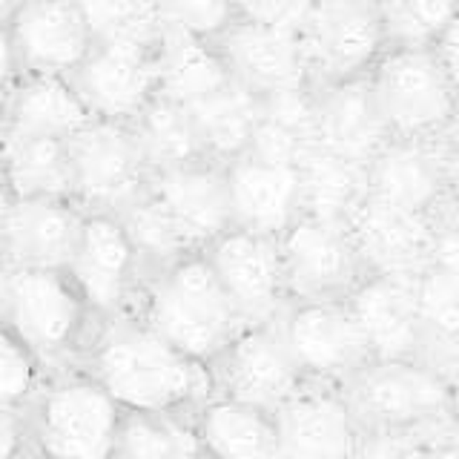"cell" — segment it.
Instances as JSON below:
<instances>
[{
  "label": "cell",
  "instance_id": "1",
  "mask_svg": "<svg viewBox=\"0 0 459 459\" xmlns=\"http://www.w3.org/2000/svg\"><path fill=\"white\" fill-rule=\"evenodd\" d=\"M83 368L129 413H198L215 396L212 368L176 348L138 313L100 325Z\"/></svg>",
  "mask_w": 459,
  "mask_h": 459
},
{
  "label": "cell",
  "instance_id": "13",
  "mask_svg": "<svg viewBox=\"0 0 459 459\" xmlns=\"http://www.w3.org/2000/svg\"><path fill=\"white\" fill-rule=\"evenodd\" d=\"M204 255L247 325L279 322L290 307L281 236L230 227L207 244Z\"/></svg>",
  "mask_w": 459,
  "mask_h": 459
},
{
  "label": "cell",
  "instance_id": "3",
  "mask_svg": "<svg viewBox=\"0 0 459 459\" xmlns=\"http://www.w3.org/2000/svg\"><path fill=\"white\" fill-rule=\"evenodd\" d=\"M0 310L4 327L18 333L52 373L83 365L104 325L66 267L0 264Z\"/></svg>",
  "mask_w": 459,
  "mask_h": 459
},
{
  "label": "cell",
  "instance_id": "7",
  "mask_svg": "<svg viewBox=\"0 0 459 459\" xmlns=\"http://www.w3.org/2000/svg\"><path fill=\"white\" fill-rule=\"evenodd\" d=\"M92 49L95 38L78 0H26L0 23L4 92L23 75L69 78Z\"/></svg>",
  "mask_w": 459,
  "mask_h": 459
},
{
  "label": "cell",
  "instance_id": "2",
  "mask_svg": "<svg viewBox=\"0 0 459 459\" xmlns=\"http://www.w3.org/2000/svg\"><path fill=\"white\" fill-rule=\"evenodd\" d=\"M135 313L176 348L210 368L247 327L204 250L152 270Z\"/></svg>",
  "mask_w": 459,
  "mask_h": 459
},
{
  "label": "cell",
  "instance_id": "28",
  "mask_svg": "<svg viewBox=\"0 0 459 459\" xmlns=\"http://www.w3.org/2000/svg\"><path fill=\"white\" fill-rule=\"evenodd\" d=\"M262 104V98H255L236 81H230L221 90L186 104V109L193 112L210 155L215 161L227 164L250 147Z\"/></svg>",
  "mask_w": 459,
  "mask_h": 459
},
{
  "label": "cell",
  "instance_id": "40",
  "mask_svg": "<svg viewBox=\"0 0 459 459\" xmlns=\"http://www.w3.org/2000/svg\"><path fill=\"white\" fill-rule=\"evenodd\" d=\"M437 430V428H434ZM428 430H387L365 428L353 459H416Z\"/></svg>",
  "mask_w": 459,
  "mask_h": 459
},
{
  "label": "cell",
  "instance_id": "14",
  "mask_svg": "<svg viewBox=\"0 0 459 459\" xmlns=\"http://www.w3.org/2000/svg\"><path fill=\"white\" fill-rule=\"evenodd\" d=\"M212 377L215 394L264 411H279L307 385L279 322L244 327L215 359Z\"/></svg>",
  "mask_w": 459,
  "mask_h": 459
},
{
  "label": "cell",
  "instance_id": "20",
  "mask_svg": "<svg viewBox=\"0 0 459 459\" xmlns=\"http://www.w3.org/2000/svg\"><path fill=\"white\" fill-rule=\"evenodd\" d=\"M152 198L167 210L190 250H204L210 241L233 227V201L224 161H193L152 172Z\"/></svg>",
  "mask_w": 459,
  "mask_h": 459
},
{
  "label": "cell",
  "instance_id": "18",
  "mask_svg": "<svg viewBox=\"0 0 459 459\" xmlns=\"http://www.w3.org/2000/svg\"><path fill=\"white\" fill-rule=\"evenodd\" d=\"M368 195L434 219L459 201L437 135L387 141L368 161Z\"/></svg>",
  "mask_w": 459,
  "mask_h": 459
},
{
  "label": "cell",
  "instance_id": "39",
  "mask_svg": "<svg viewBox=\"0 0 459 459\" xmlns=\"http://www.w3.org/2000/svg\"><path fill=\"white\" fill-rule=\"evenodd\" d=\"M164 29L212 40L238 21L236 0H155Z\"/></svg>",
  "mask_w": 459,
  "mask_h": 459
},
{
  "label": "cell",
  "instance_id": "43",
  "mask_svg": "<svg viewBox=\"0 0 459 459\" xmlns=\"http://www.w3.org/2000/svg\"><path fill=\"white\" fill-rule=\"evenodd\" d=\"M35 454L29 411L0 408V459H23Z\"/></svg>",
  "mask_w": 459,
  "mask_h": 459
},
{
  "label": "cell",
  "instance_id": "27",
  "mask_svg": "<svg viewBox=\"0 0 459 459\" xmlns=\"http://www.w3.org/2000/svg\"><path fill=\"white\" fill-rule=\"evenodd\" d=\"M4 195L75 198L69 141L4 133Z\"/></svg>",
  "mask_w": 459,
  "mask_h": 459
},
{
  "label": "cell",
  "instance_id": "41",
  "mask_svg": "<svg viewBox=\"0 0 459 459\" xmlns=\"http://www.w3.org/2000/svg\"><path fill=\"white\" fill-rule=\"evenodd\" d=\"M319 0H236L238 18L267 26L299 29Z\"/></svg>",
  "mask_w": 459,
  "mask_h": 459
},
{
  "label": "cell",
  "instance_id": "16",
  "mask_svg": "<svg viewBox=\"0 0 459 459\" xmlns=\"http://www.w3.org/2000/svg\"><path fill=\"white\" fill-rule=\"evenodd\" d=\"M212 47L227 66L230 78L255 98L267 100L287 92L313 90L299 29L238 18L219 38H212Z\"/></svg>",
  "mask_w": 459,
  "mask_h": 459
},
{
  "label": "cell",
  "instance_id": "33",
  "mask_svg": "<svg viewBox=\"0 0 459 459\" xmlns=\"http://www.w3.org/2000/svg\"><path fill=\"white\" fill-rule=\"evenodd\" d=\"M422 359L448 377L459 373V284L437 270H422L420 281Z\"/></svg>",
  "mask_w": 459,
  "mask_h": 459
},
{
  "label": "cell",
  "instance_id": "6",
  "mask_svg": "<svg viewBox=\"0 0 459 459\" xmlns=\"http://www.w3.org/2000/svg\"><path fill=\"white\" fill-rule=\"evenodd\" d=\"M368 83L391 138H434L459 109V98L434 49L387 47Z\"/></svg>",
  "mask_w": 459,
  "mask_h": 459
},
{
  "label": "cell",
  "instance_id": "17",
  "mask_svg": "<svg viewBox=\"0 0 459 459\" xmlns=\"http://www.w3.org/2000/svg\"><path fill=\"white\" fill-rule=\"evenodd\" d=\"M86 210L75 198L4 195L0 253L4 267H69Z\"/></svg>",
  "mask_w": 459,
  "mask_h": 459
},
{
  "label": "cell",
  "instance_id": "10",
  "mask_svg": "<svg viewBox=\"0 0 459 459\" xmlns=\"http://www.w3.org/2000/svg\"><path fill=\"white\" fill-rule=\"evenodd\" d=\"M100 322L135 313L150 267L118 212L86 210L78 247L66 267Z\"/></svg>",
  "mask_w": 459,
  "mask_h": 459
},
{
  "label": "cell",
  "instance_id": "15",
  "mask_svg": "<svg viewBox=\"0 0 459 459\" xmlns=\"http://www.w3.org/2000/svg\"><path fill=\"white\" fill-rule=\"evenodd\" d=\"M69 81L95 118L135 124L161 95L158 43H95Z\"/></svg>",
  "mask_w": 459,
  "mask_h": 459
},
{
  "label": "cell",
  "instance_id": "42",
  "mask_svg": "<svg viewBox=\"0 0 459 459\" xmlns=\"http://www.w3.org/2000/svg\"><path fill=\"white\" fill-rule=\"evenodd\" d=\"M428 267L459 284V201L437 215V236Z\"/></svg>",
  "mask_w": 459,
  "mask_h": 459
},
{
  "label": "cell",
  "instance_id": "5",
  "mask_svg": "<svg viewBox=\"0 0 459 459\" xmlns=\"http://www.w3.org/2000/svg\"><path fill=\"white\" fill-rule=\"evenodd\" d=\"M362 428L451 425V377L425 359H373L344 385Z\"/></svg>",
  "mask_w": 459,
  "mask_h": 459
},
{
  "label": "cell",
  "instance_id": "30",
  "mask_svg": "<svg viewBox=\"0 0 459 459\" xmlns=\"http://www.w3.org/2000/svg\"><path fill=\"white\" fill-rule=\"evenodd\" d=\"M299 169L301 212L348 221L359 201L368 195V164L330 155L325 150H310Z\"/></svg>",
  "mask_w": 459,
  "mask_h": 459
},
{
  "label": "cell",
  "instance_id": "32",
  "mask_svg": "<svg viewBox=\"0 0 459 459\" xmlns=\"http://www.w3.org/2000/svg\"><path fill=\"white\" fill-rule=\"evenodd\" d=\"M135 126L155 169L212 158L204 143V135H201V129L193 118V112L176 98L158 95L147 107V112L135 121Z\"/></svg>",
  "mask_w": 459,
  "mask_h": 459
},
{
  "label": "cell",
  "instance_id": "36",
  "mask_svg": "<svg viewBox=\"0 0 459 459\" xmlns=\"http://www.w3.org/2000/svg\"><path fill=\"white\" fill-rule=\"evenodd\" d=\"M95 43H147L164 35L155 0H78Z\"/></svg>",
  "mask_w": 459,
  "mask_h": 459
},
{
  "label": "cell",
  "instance_id": "12",
  "mask_svg": "<svg viewBox=\"0 0 459 459\" xmlns=\"http://www.w3.org/2000/svg\"><path fill=\"white\" fill-rule=\"evenodd\" d=\"M279 325L307 382L344 387L373 362L365 330L348 299L290 301Z\"/></svg>",
  "mask_w": 459,
  "mask_h": 459
},
{
  "label": "cell",
  "instance_id": "50",
  "mask_svg": "<svg viewBox=\"0 0 459 459\" xmlns=\"http://www.w3.org/2000/svg\"><path fill=\"white\" fill-rule=\"evenodd\" d=\"M365 4H377V0H365Z\"/></svg>",
  "mask_w": 459,
  "mask_h": 459
},
{
  "label": "cell",
  "instance_id": "23",
  "mask_svg": "<svg viewBox=\"0 0 459 459\" xmlns=\"http://www.w3.org/2000/svg\"><path fill=\"white\" fill-rule=\"evenodd\" d=\"M233 227L281 236L301 215V169L241 152L227 161Z\"/></svg>",
  "mask_w": 459,
  "mask_h": 459
},
{
  "label": "cell",
  "instance_id": "34",
  "mask_svg": "<svg viewBox=\"0 0 459 459\" xmlns=\"http://www.w3.org/2000/svg\"><path fill=\"white\" fill-rule=\"evenodd\" d=\"M195 413H126L118 459H204Z\"/></svg>",
  "mask_w": 459,
  "mask_h": 459
},
{
  "label": "cell",
  "instance_id": "45",
  "mask_svg": "<svg viewBox=\"0 0 459 459\" xmlns=\"http://www.w3.org/2000/svg\"><path fill=\"white\" fill-rule=\"evenodd\" d=\"M434 52H437V57L442 61L445 75H448L454 92L459 98V14L454 18V23L442 32V38L437 40Z\"/></svg>",
  "mask_w": 459,
  "mask_h": 459
},
{
  "label": "cell",
  "instance_id": "11",
  "mask_svg": "<svg viewBox=\"0 0 459 459\" xmlns=\"http://www.w3.org/2000/svg\"><path fill=\"white\" fill-rule=\"evenodd\" d=\"M290 301L351 299L370 273L348 221L301 212L281 233Z\"/></svg>",
  "mask_w": 459,
  "mask_h": 459
},
{
  "label": "cell",
  "instance_id": "46",
  "mask_svg": "<svg viewBox=\"0 0 459 459\" xmlns=\"http://www.w3.org/2000/svg\"><path fill=\"white\" fill-rule=\"evenodd\" d=\"M437 141H439L445 164H448V169H451V178H454L456 190H459V109L451 115V121L439 129Z\"/></svg>",
  "mask_w": 459,
  "mask_h": 459
},
{
  "label": "cell",
  "instance_id": "47",
  "mask_svg": "<svg viewBox=\"0 0 459 459\" xmlns=\"http://www.w3.org/2000/svg\"><path fill=\"white\" fill-rule=\"evenodd\" d=\"M451 425L459 434V373L451 377Z\"/></svg>",
  "mask_w": 459,
  "mask_h": 459
},
{
  "label": "cell",
  "instance_id": "38",
  "mask_svg": "<svg viewBox=\"0 0 459 459\" xmlns=\"http://www.w3.org/2000/svg\"><path fill=\"white\" fill-rule=\"evenodd\" d=\"M49 377L52 368L18 333L0 327V408L29 411Z\"/></svg>",
  "mask_w": 459,
  "mask_h": 459
},
{
  "label": "cell",
  "instance_id": "24",
  "mask_svg": "<svg viewBox=\"0 0 459 459\" xmlns=\"http://www.w3.org/2000/svg\"><path fill=\"white\" fill-rule=\"evenodd\" d=\"M313 133L316 150L359 164H368L391 141L368 78L313 90Z\"/></svg>",
  "mask_w": 459,
  "mask_h": 459
},
{
  "label": "cell",
  "instance_id": "26",
  "mask_svg": "<svg viewBox=\"0 0 459 459\" xmlns=\"http://www.w3.org/2000/svg\"><path fill=\"white\" fill-rule=\"evenodd\" d=\"M210 459H281L276 411L215 394L195 413Z\"/></svg>",
  "mask_w": 459,
  "mask_h": 459
},
{
  "label": "cell",
  "instance_id": "9",
  "mask_svg": "<svg viewBox=\"0 0 459 459\" xmlns=\"http://www.w3.org/2000/svg\"><path fill=\"white\" fill-rule=\"evenodd\" d=\"M310 86H333L368 78L387 49L377 4L365 0H319L299 26Z\"/></svg>",
  "mask_w": 459,
  "mask_h": 459
},
{
  "label": "cell",
  "instance_id": "4",
  "mask_svg": "<svg viewBox=\"0 0 459 459\" xmlns=\"http://www.w3.org/2000/svg\"><path fill=\"white\" fill-rule=\"evenodd\" d=\"M126 408L83 365L57 370L29 405L43 459H118Z\"/></svg>",
  "mask_w": 459,
  "mask_h": 459
},
{
  "label": "cell",
  "instance_id": "21",
  "mask_svg": "<svg viewBox=\"0 0 459 459\" xmlns=\"http://www.w3.org/2000/svg\"><path fill=\"white\" fill-rule=\"evenodd\" d=\"M348 227L368 273L420 276L430 264L437 219L365 195L348 215Z\"/></svg>",
  "mask_w": 459,
  "mask_h": 459
},
{
  "label": "cell",
  "instance_id": "19",
  "mask_svg": "<svg viewBox=\"0 0 459 459\" xmlns=\"http://www.w3.org/2000/svg\"><path fill=\"white\" fill-rule=\"evenodd\" d=\"M281 459H353L362 422L342 385L307 382L276 411Z\"/></svg>",
  "mask_w": 459,
  "mask_h": 459
},
{
  "label": "cell",
  "instance_id": "22",
  "mask_svg": "<svg viewBox=\"0 0 459 459\" xmlns=\"http://www.w3.org/2000/svg\"><path fill=\"white\" fill-rule=\"evenodd\" d=\"M420 276L370 273L351 293V307L365 330L373 359H422Z\"/></svg>",
  "mask_w": 459,
  "mask_h": 459
},
{
  "label": "cell",
  "instance_id": "48",
  "mask_svg": "<svg viewBox=\"0 0 459 459\" xmlns=\"http://www.w3.org/2000/svg\"><path fill=\"white\" fill-rule=\"evenodd\" d=\"M23 4H26V0H0V23H6Z\"/></svg>",
  "mask_w": 459,
  "mask_h": 459
},
{
  "label": "cell",
  "instance_id": "44",
  "mask_svg": "<svg viewBox=\"0 0 459 459\" xmlns=\"http://www.w3.org/2000/svg\"><path fill=\"white\" fill-rule=\"evenodd\" d=\"M416 459H459V434L454 430V425L428 430Z\"/></svg>",
  "mask_w": 459,
  "mask_h": 459
},
{
  "label": "cell",
  "instance_id": "49",
  "mask_svg": "<svg viewBox=\"0 0 459 459\" xmlns=\"http://www.w3.org/2000/svg\"><path fill=\"white\" fill-rule=\"evenodd\" d=\"M23 459H43V456H38V454H29V456H23Z\"/></svg>",
  "mask_w": 459,
  "mask_h": 459
},
{
  "label": "cell",
  "instance_id": "35",
  "mask_svg": "<svg viewBox=\"0 0 459 459\" xmlns=\"http://www.w3.org/2000/svg\"><path fill=\"white\" fill-rule=\"evenodd\" d=\"M387 47L434 49L459 14V0H377Z\"/></svg>",
  "mask_w": 459,
  "mask_h": 459
},
{
  "label": "cell",
  "instance_id": "8",
  "mask_svg": "<svg viewBox=\"0 0 459 459\" xmlns=\"http://www.w3.org/2000/svg\"><path fill=\"white\" fill-rule=\"evenodd\" d=\"M75 201L90 212H121L150 190L152 161L135 124L95 118L69 138Z\"/></svg>",
  "mask_w": 459,
  "mask_h": 459
},
{
  "label": "cell",
  "instance_id": "25",
  "mask_svg": "<svg viewBox=\"0 0 459 459\" xmlns=\"http://www.w3.org/2000/svg\"><path fill=\"white\" fill-rule=\"evenodd\" d=\"M95 115L64 75H23L4 92V133L72 138Z\"/></svg>",
  "mask_w": 459,
  "mask_h": 459
},
{
  "label": "cell",
  "instance_id": "37",
  "mask_svg": "<svg viewBox=\"0 0 459 459\" xmlns=\"http://www.w3.org/2000/svg\"><path fill=\"white\" fill-rule=\"evenodd\" d=\"M118 215L126 224L133 241L138 244V250L143 255V262H147L150 273L169 264V262H176V258H181L186 253H198V250L186 247V241L178 233V227L172 224L167 210L158 204L150 190L143 193L138 201H133L126 210H121Z\"/></svg>",
  "mask_w": 459,
  "mask_h": 459
},
{
  "label": "cell",
  "instance_id": "29",
  "mask_svg": "<svg viewBox=\"0 0 459 459\" xmlns=\"http://www.w3.org/2000/svg\"><path fill=\"white\" fill-rule=\"evenodd\" d=\"M158 55H161V95L176 98L181 104H193L233 81L212 40L164 29Z\"/></svg>",
  "mask_w": 459,
  "mask_h": 459
},
{
  "label": "cell",
  "instance_id": "31",
  "mask_svg": "<svg viewBox=\"0 0 459 459\" xmlns=\"http://www.w3.org/2000/svg\"><path fill=\"white\" fill-rule=\"evenodd\" d=\"M310 150H316L313 90L267 98L262 104L253 141L244 152L299 167Z\"/></svg>",
  "mask_w": 459,
  "mask_h": 459
},
{
  "label": "cell",
  "instance_id": "51",
  "mask_svg": "<svg viewBox=\"0 0 459 459\" xmlns=\"http://www.w3.org/2000/svg\"><path fill=\"white\" fill-rule=\"evenodd\" d=\"M204 459H210V456H204Z\"/></svg>",
  "mask_w": 459,
  "mask_h": 459
}]
</instances>
